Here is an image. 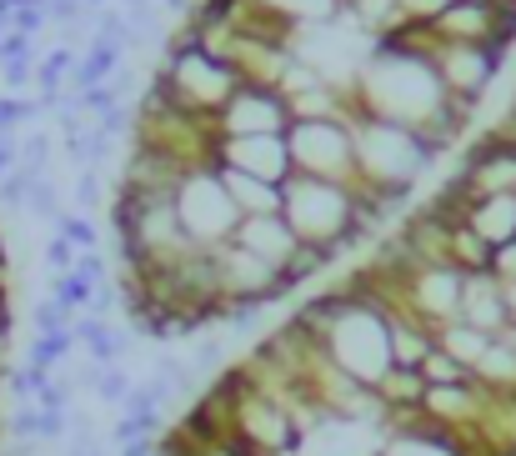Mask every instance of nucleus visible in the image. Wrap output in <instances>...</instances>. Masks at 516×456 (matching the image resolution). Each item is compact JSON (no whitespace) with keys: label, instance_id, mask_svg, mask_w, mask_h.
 I'll return each instance as SVG.
<instances>
[{"label":"nucleus","instance_id":"obj_1","mask_svg":"<svg viewBox=\"0 0 516 456\" xmlns=\"http://www.w3.org/2000/svg\"><path fill=\"white\" fill-rule=\"evenodd\" d=\"M286 206L281 216L291 221V231L301 241H321V246H336L341 226L351 221V186H336V181H321V176H301L291 171V181L281 186Z\"/></svg>","mask_w":516,"mask_h":456},{"label":"nucleus","instance_id":"obj_2","mask_svg":"<svg viewBox=\"0 0 516 456\" xmlns=\"http://www.w3.org/2000/svg\"><path fill=\"white\" fill-rule=\"evenodd\" d=\"M176 211H181L186 236H191L196 246H206V251L236 241V226L246 221L241 206L231 201V191L221 186V176H211V171H191V176H186V186H181V196H176Z\"/></svg>","mask_w":516,"mask_h":456},{"label":"nucleus","instance_id":"obj_3","mask_svg":"<svg viewBox=\"0 0 516 456\" xmlns=\"http://www.w3.org/2000/svg\"><path fill=\"white\" fill-rule=\"evenodd\" d=\"M461 321L486 331V336H506L511 326V306H506V286L491 271H471L466 291H461Z\"/></svg>","mask_w":516,"mask_h":456},{"label":"nucleus","instance_id":"obj_4","mask_svg":"<svg viewBox=\"0 0 516 456\" xmlns=\"http://www.w3.org/2000/svg\"><path fill=\"white\" fill-rule=\"evenodd\" d=\"M236 246H246L251 256H261L266 266H286L291 261V251L301 246V236L291 231V221L276 211V216H246L241 226H236Z\"/></svg>","mask_w":516,"mask_h":456},{"label":"nucleus","instance_id":"obj_5","mask_svg":"<svg viewBox=\"0 0 516 456\" xmlns=\"http://www.w3.org/2000/svg\"><path fill=\"white\" fill-rule=\"evenodd\" d=\"M386 336H391V366H406V371H421V361L436 351V331L406 311L386 321Z\"/></svg>","mask_w":516,"mask_h":456},{"label":"nucleus","instance_id":"obj_6","mask_svg":"<svg viewBox=\"0 0 516 456\" xmlns=\"http://www.w3.org/2000/svg\"><path fill=\"white\" fill-rule=\"evenodd\" d=\"M466 226H471L491 251L506 246V241H516V191H506V196H481V201L471 206Z\"/></svg>","mask_w":516,"mask_h":456},{"label":"nucleus","instance_id":"obj_7","mask_svg":"<svg viewBox=\"0 0 516 456\" xmlns=\"http://www.w3.org/2000/svg\"><path fill=\"white\" fill-rule=\"evenodd\" d=\"M336 256H341L336 246H321V241H301V246L291 251V261H286V266L276 271V286H281V296H291V291H296L301 281H311L316 271H326V266H331Z\"/></svg>","mask_w":516,"mask_h":456},{"label":"nucleus","instance_id":"obj_8","mask_svg":"<svg viewBox=\"0 0 516 456\" xmlns=\"http://www.w3.org/2000/svg\"><path fill=\"white\" fill-rule=\"evenodd\" d=\"M491 341H496V336H486V331H476V326H466V321H451V326L436 331V346H441L446 356H456L461 366H471V371H476V361L491 351Z\"/></svg>","mask_w":516,"mask_h":456},{"label":"nucleus","instance_id":"obj_9","mask_svg":"<svg viewBox=\"0 0 516 456\" xmlns=\"http://www.w3.org/2000/svg\"><path fill=\"white\" fill-rule=\"evenodd\" d=\"M71 331H76V341H86V351H91L96 371L116 366V356H121V336L111 331V321H101V316H76V321H71Z\"/></svg>","mask_w":516,"mask_h":456},{"label":"nucleus","instance_id":"obj_10","mask_svg":"<svg viewBox=\"0 0 516 456\" xmlns=\"http://www.w3.org/2000/svg\"><path fill=\"white\" fill-rule=\"evenodd\" d=\"M421 376H426V386H471V381H476V371L461 366L456 356H446L441 346L421 361Z\"/></svg>","mask_w":516,"mask_h":456},{"label":"nucleus","instance_id":"obj_11","mask_svg":"<svg viewBox=\"0 0 516 456\" xmlns=\"http://www.w3.org/2000/svg\"><path fill=\"white\" fill-rule=\"evenodd\" d=\"M71 346H76V331H51V336H36V341H31V366L51 371V366H61V361L71 356Z\"/></svg>","mask_w":516,"mask_h":456},{"label":"nucleus","instance_id":"obj_12","mask_svg":"<svg viewBox=\"0 0 516 456\" xmlns=\"http://www.w3.org/2000/svg\"><path fill=\"white\" fill-rule=\"evenodd\" d=\"M61 306H71V311H91V301H96V286L86 281V276H76V271H66V276H56V291H51Z\"/></svg>","mask_w":516,"mask_h":456},{"label":"nucleus","instance_id":"obj_13","mask_svg":"<svg viewBox=\"0 0 516 456\" xmlns=\"http://www.w3.org/2000/svg\"><path fill=\"white\" fill-rule=\"evenodd\" d=\"M46 166H51V136L46 131H36V136H26L21 141V176H31V181H41L46 176Z\"/></svg>","mask_w":516,"mask_h":456},{"label":"nucleus","instance_id":"obj_14","mask_svg":"<svg viewBox=\"0 0 516 456\" xmlns=\"http://www.w3.org/2000/svg\"><path fill=\"white\" fill-rule=\"evenodd\" d=\"M76 106H81V116H106V111H116L121 106V86L116 81H106V86H91V91H81L76 96Z\"/></svg>","mask_w":516,"mask_h":456},{"label":"nucleus","instance_id":"obj_15","mask_svg":"<svg viewBox=\"0 0 516 456\" xmlns=\"http://www.w3.org/2000/svg\"><path fill=\"white\" fill-rule=\"evenodd\" d=\"M26 211H36L41 221H51V226H61V196H56V186L41 176V181H31V201H26Z\"/></svg>","mask_w":516,"mask_h":456},{"label":"nucleus","instance_id":"obj_16","mask_svg":"<svg viewBox=\"0 0 516 456\" xmlns=\"http://www.w3.org/2000/svg\"><path fill=\"white\" fill-rule=\"evenodd\" d=\"M46 381H51V371H41V366H31V361H26L21 371H6V391L21 396V401H36Z\"/></svg>","mask_w":516,"mask_h":456},{"label":"nucleus","instance_id":"obj_17","mask_svg":"<svg viewBox=\"0 0 516 456\" xmlns=\"http://www.w3.org/2000/svg\"><path fill=\"white\" fill-rule=\"evenodd\" d=\"M96 396H101L106 406H126V396H131V376H126L121 366L96 371Z\"/></svg>","mask_w":516,"mask_h":456},{"label":"nucleus","instance_id":"obj_18","mask_svg":"<svg viewBox=\"0 0 516 456\" xmlns=\"http://www.w3.org/2000/svg\"><path fill=\"white\" fill-rule=\"evenodd\" d=\"M56 231H61L76 251H96V241H101V236H96V226H91V216H71V211L61 216V226H56Z\"/></svg>","mask_w":516,"mask_h":456},{"label":"nucleus","instance_id":"obj_19","mask_svg":"<svg viewBox=\"0 0 516 456\" xmlns=\"http://www.w3.org/2000/svg\"><path fill=\"white\" fill-rule=\"evenodd\" d=\"M71 316H76V311H71V306H61L56 296H51V301H41V306H36V336L71 331Z\"/></svg>","mask_w":516,"mask_h":456},{"label":"nucleus","instance_id":"obj_20","mask_svg":"<svg viewBox=\"0 0 516 456\" xmlns=\"http://www.w3.org/2000/svg\"><path fill=\"white\" fill-rule=\"evenodd\" d=\"M6 436H11V441H36V446H41V406H21V411H11Z\"/></svg>","mask_w":516,"mask_h":456},{"label":"nucleus","instance_id":"obj_21","mask_svg":"<svg viewBox=\"0 0 516 456\" xmlns=\"http://www.w3.org/2000/svg\"><path fill=\"white\" fill-rule=\"evenodd\" d=\"M36 116H41V106H36V101H21V96H0V131H16V126L36 121Z\"/></svg>","mask_w":516,"mask_h":456},{"label":"nucleus","instance_id":"obj_22","mask_svg":"<svg viewBox=\"0 0 516 456\" xmlns=\"http://www.w3.org/2000/svg\"><path fill=\"white\" fill-rule=\"evenodd\" d=\"M26 201H31V176H21V171L0 176V206H6V211H26Z\"/></svg>","mask_w":516,"mask_h":456},{"label":"nucleus","instance_id":"obj_23","mask_svg":"<svg viewBox=\"0 0 516 456\" xmlns=\"http://www.w3.org/2000/svg\"><path fill=\"white\" fill-rule=\"evenodd\" d=\"M76 206H81V216H91L101 206V171L96 166L76 171Z\"/></svg>","mask_w":516,"mask_h":456},{"label":"nucleus","instance_id":"obj_24","mask_svg":"<svg viewBox=\"0 0 516 456\" xmlns=\"http://www.w3.org/2000/svg\"><path fill=\"white\" fill-rule=\"evenodd\" d=\"M36 406H41V411H66V406H71V381H66V376H51V381L41 386Z\"/></svg>","mask_w":516,"mask_h":456},{"label":"nucleus","instance_id":"obj_25","mask_svg":"<svg viewBox=\"0 0 516 456\" xmlns=\"http://www.w3.org/2000/svg\"><path fill=\"white\" fill-rule=\"evenodd\" d=\"M46 261H51V271L56 276H66V271H76V261H81V251L66 241V236H56L51 246H46Z\"/></svg>","mask_w":516,"mask_h":456},{"label":"nucleus","instance_id":"obj_26","mask_svg":"<svg viewBox=\"0 0 516 456\" xmlns=\"http://www.w3.org/2000/svg\"><path fill=\"white\" fill-rule=\"evenodd\" d=\"M491 276H496L501 286H516V241H506V246L491 251Z\"/></svg>","mask_w":516,"mask_h":456},{"label":"nucleus","instance_id":"obj_27","mask_svg":"<svg viewBox=\"0 0 516 456\" xmlns=\"http://www.w3.org/2000/svg\"><path fill=\"white\" fill-rule=\"evenodd\" d=\"M31 36H16V31H6L0 36V66H11V61H31Z\"/></svg>","mask_w":516,"mask_h":456},{"label":"nucleus","instance_id":"obj_28","mask_svg":"<svg viewBox=\"0 0 516 456\" xmlns=\"http://www.w3.org/2000/svg\"><path fill=\"white\" fill-rule=\"evenodd\" d=\"M46 21H51V16H46V6H21V11L11 16V31H16V36H36Z\"/></svg>","mask_w":516,"mask_h":456},{"label":"nucleus","instance_id":"obj_29","mask_svg":"<svg viewBox=\"0 0 516 456\" xmlns=\"http://www.w3.org/2000/svg\"><path fill=\"white\" fill-rule=\"evenodd\" d=\"M81 146H86V166H101V161H111V151H116V141L101 136V131H81Z\"/></svg>","mask_w":516,"mask_h":456},{"label":"nucleus","instance_id":"obj_30","mask_svg":"<svg viewBox=\"0 0 516 456\" xmlns=\"http://www.w3.org/2000/svg\"><path fill=\"white\" fill-rule=\"evenodd\" d=\"M0 81H6L11 91H26L36 81V61H11V66H0Z\"/></svg>","mask_w":516,"mask_h":456},{"label":"nucleus","instance_id":"obj_31","mask_svg":"<svg viewBox=\"0 0 516 456\" xmlns=\"http://www.w3.org/2000/svg\"><path fill=\"white\" fill-rule=\"evenodd\" d=\"M76 276H86L91 286H101V281H106V261H101V251H81V261H76Z\"/></svg>","mask_w":516,"mask_h":456},{"label":"nucleus","instance_id":"obj_32","mask_svg":"<svg viewBox=\"0 0 516 456\" xmlns=\"http://www.w3.org/2000/svg\"><path fill=\"white\" fill-rule=\"evenodd\" d=\"M66 436V411H41V441H61Z\"/></svg>","mask_w":516,"mask_h":456},{"label":"nucleus","instance_id":"obj_33","mask_svg":"<svg viewBox=\"0 0 516 456\" xmlns=\"http://www.w3.org/2000/svg\"><path fill=\"white\" fill-rule=\"evenodd\" d=\"M126 121H131V116H126V111H121V106H116V111H106V116H101V121H96V131H101V136H111V141H116V136H121V131H126Z\"/></svg>","mask_w":516,"mask_h":456},{"label":"nucleus","instance_id":"obj_34","mask_svg":"<svg viewBox=\"0 0 516 456\" xmlns=\"http://www.w3.org/2000/svg\"><path fill=\"white\" fill-rule=\"evenodd\" d=\"M221 361V341H206V346H196V371H206V366H216Z\"/></svg>","mask_w":516,"mask_h":456},{"label":"nucleus","instance_id":"obj_35","mask_svg":"<svg viewBox=\"0 0 516 456\" xmlns=\"http://www.w3.org/2000/svg\"><path fill=\"white\" fill-rule=\"evenodd\" d=\"M6 351H11V306L0 311V371H6Z\"/></svg>","mask_w":516,"mask_h":456},{"label":"nucleus","instance_id":"obj_36","mask_svg":"<svg viewBox=\"0 0 516 456\" xmlns=\"http://www.w3.org/2000/svg\"><path fill=\"white\" fill-rule=\"evenodd\" d=\"M6 271H11V251H6V236H0V281H6Z\"/></svg>","mask_w":516,"mask_h":456},{"label":"nucleus","instance_id":"obj_37","mask_svg":"<svg viewBox=\"0 0 516 456\" xmlns=\"http://www.w3.org/2000/svg\"><path fill=\"white\" fill-rule=\"evenodd\" d=\"M166 6H171V11H181V16H191V11H196V0H166Z\"/></svg>","mask_w":516,"mask_h":456},{"label":"nucleus","instance_id":"obj_38","mask_svg":"<svg viewBox=\"0 0 516 456\" xmlns=\"http://www.w3.org/2000/svg\"><path fill=\"white\" fill-rule=\"evenodd\" d=\"M81 6H86V11H111L116 0H81Z\"/></svg>","mask_w":516,"mask_h":456},{"label":"nucleus","instance_id":"obj_39","mask_svg":"<svg viewBox=\"0 0 516 456\" xmlns=\"http://www.w3.org/2000/svg\"><path fill=\"white\" fill-rule=\"evenodd\" d=\"M116 6H131V11H141V6H151V0H116Z\"/></svg>","mask_w":516,"mask_h":456},{"label":"nucleus","instance_id":"obj_40","mask_svg":"<svg viewBox=\"0 0 516 456\" xmlns=\"http://www.w3.org/2000/svg\"><path fill=\"white\" fill-rule=\"evenodd\" d=\"M471 6H496V0H471Z\"/></svg>","mask_w":516,"mask_h":456},{"label":"nucleus","instance_id":"obj_41","mask_svg":"<svg viewBox=\"0 0 516 456\" xmlns=\"http://www.w3.org/2000/svg\"><path fill=\"white\" fill-rule=\"evenodd\" d=\"M0 36H6V26H0Z\"/></svg>","mask_w":516,"mask_h":456}]
</instances>
